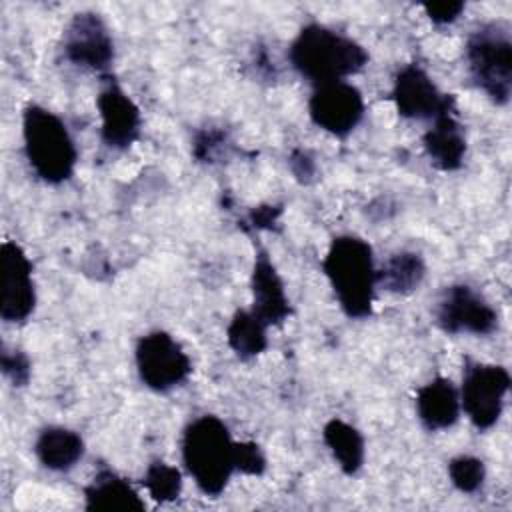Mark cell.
I'll return each instance as SVG.
<instances>
[{"label":"cell","mask_w":512,"mask_h":512,"mask_svg":"<svg viewBox=\"0 0 512 512\" xmlns=\"http://www.w3.org/2000/svg\"><path fill=\"white\" fill-rule=\"evenodd\" d=\"M426 276L424 258L418 252L402 250L392 254L380 270H376V284L392 294H410L418 290Z\"/></svg>","instance_id":"cell-19"},{"label":"cell","mask_w":512,"mask_h":512,"mask_svg":"<svg viewBox=\"0 0 512 512\" xmlns=\"http://www.w3.org/2000/svg\"><path fill=\"white\" fill-rule=\"evenodd\" d=\"M424 150L442 172H454L464 164L466 136L456 116V106L432 118V126L424 134Z\"/></svg>","instance_id":"cell-15"},{"label":"cell","mask_w":512,"mask_h":512,"mask_svg":"<svg viewBox=\"0 0 512 512\" xmlns=\"http://www.w3.org/2000/svg\"><path fill=\"white\" fill-rule=\"evenodd\" d=\"M142 486L156 502H172L182 492V474L176 466H170L164 460H154L144 472Z\"/></svg>","instance_id":"cell-22"},{"label":"cell","mask_w":512,"mask_h":512,"mask_svg":"<svg viewBox=\"0 0 512 512\" xmlns=\"http://www.w3.org/2000/svg\"><path fill=\"white\" fill-rule=\"evenodd\" d=\"M96 106L100 114V138L112 150L130 148L138 136L142 126V116L134 100L120 88L114 78H104Z\"/></svg>","instance_id":"cell-13"},{"label":"cell","mask_w":512,"mask_h":512,"mask_svg":"<svg viewBox=\"0 0 512 512\" xmlns=\"http://www.w3.org/2000/svg\"><path fill=\"white\" fill-rule=\"evenodd\" d=\"M182 462L206 496H218L234 470V440L226 424L212 414L192 420L182 432Z\"/></svg>","instance_id":"cell-3"},{"label":"cell","mask_w":512,"mask_h":512,"mask_svg":"<svg viewBox=\"0 0 512 512\" xmlns=\"http://www.w3.org/2000/svg\"><path fill=\"white\" fill-rule=\"evenodd\" d=\"M416 412L430 432L446 430L460 416V394L450 378H434L416 392Z\"/></svg>","instance_id":"cell-17"},{"label":"cell","mask_w":512,"mask_h":512,"mask_svg":"<svg viewBox=\"0 0 512 512\" xmlns=\"http://www.w3.org/2000/svg\"><path fill=\"white\" fill-rule=\"evenodd\" d=\"M86 510L94 512H142L144 500L132 484L110 468H100L84 488Z\"/></svg>","instance_id":"cell-16"},{"label":"cell","mask_w":512,"mask_h":512,"mask_svg":"<svg viewBox=\"0 0 512 512\" xmlns=\"http://www.w3.org/2000/svg\"><path fill=\"white\" fill-rule=\"evenodd\" d=\"M364 98L346 80L318 84L308 100L312 122L332 136H348L364 116Z\"/></svg>","instance_id":"cell-11"},{"label":"cell","mask_w":512,"mask_h":512,"mask_svg":"<svg viewBox=\"0 0 512 512\" xmlns=\"http://www.w3.org/2000/svg\"><path fill=\"white\" fill-rule=\"evenodd\" d=\"M62 52L74 66L104 72L114 60V38L96 12H78L62 36Z\"/></svg>","instance_id":"cell-10"},{"label":"cell","mask_w":512,"mask_h":512,"mask_svg":"<svg viewBox=\"0 0 512 512\" xmlns=\"http://www.w3.org/2000/svg\"><path fill=\"white\" fill-rule=\"evenodd\" d=\"M510 382V372L504 366L466 360L458 392L460 408L478 430H488L498 422Z\"/></svg>","instance_id":"cell-6"},{"label":"cell","mask_w":512,"mask_h":512,"mask_svg":"<svg viewBox=\"0 0 512 512\" xmlns=\"http://www.w3.org/2000/svg\"><path fill=\"white\" fill-rule=\"evenodd\" d=\"M288 166L300 184H308L316 176V160L308 150L296 148L288 158Z\"/></svg>","instance_id":"cell-28"},{"label":"cell","mask_w":512,"mask_h":512,"mask_svg":"<svg viewBox=\"0 0 512 512\" xmlns=\"http://www.w3.org/2000/svg\"><path fill=\"white\" fill-rule=\"evenodd\" d=\"M234 470L260 476L266 470V456L256 442H234Z\"/></svg>","instance_id":"cell-25"},{"label":"cell","mask_w":512,"mask_h":512,"mask_svg":"<svg viewBox=\"0 0 512 512\" xmlns=\"http://www.w3.org/2000/svg\"><path fill=\"white\" fill-rule=\"evenodd\" d=\"M322 438L344 474L354 476L362 468L366 450L364 438L358 432V428L340 418H332L324 424Z\"/></svg>","instance_id":"cell-20"},{"label":"cell","mask_w":512,"mask_h":512,"mask_svg":"<svg viewBox=\"0 0 512 512\" xmlns=\"http://www.w3.org/2000/svg\"><path fill=\"white\" fill-rule=\"evenodd\" d=\"M36 306L32 262L20 244L0 246V316L4 322H24Z\"/></svg>","instance_id":"cell-9"},{"label":"cell","mask_w":512,"mask_h":512,"mask_svg":"<svg viewBox=\"0 0 512 512\" xmlns=\"http://www.w3.org/2000/svg\"><path fill=\"white\" fill-rule=\"evenodd\" d=\"M24 154L34 174L46 184H62L72 178L78 150L66 124L40 104H28L22 112Z\"/></svg>","instance_id":"cell-4"},{"label":"cell","mask_w":512,"mask_h":512,"mask_svg":"<svg viewBox=\"0 0 512 512\" xmlns=\"http://www.w3.org/2000/svg\"><path fill=\"white\" fill-rule=\"evenodd\" d=\"M0 366L4 376L14 384V386H26L32 374V364L30 358L22 350H8L6 346L2 348L0 354Z\"/></svg>","instance_id":"cell-26"},{"label":"cell","mask_w":512,"mask_h":512,"mask_svg":"<svg viewBox=\"0 0 512 512\" xmlns=\"http://www.w3.org/2000/svg\"><path fill=\"white\" fill-rule=\"evenodd\" d=\"M436 324L446 334L488 336L498 326V312L468 284H452L436 306Z\"/></svg>","instance_id":"cell-8"},{"label":"cell","mask_w":512,"mask_h":512,"mask_svg":"<svg viewBox=\"0 0 512 512\" xmlns=\"http://www.w3.org/2000/svg\"><path fill=\"white\" fill-rule=\"evenodd\" d=\"M392 100L398 114L410 120H432L456 106V98L440 92L428 72L418 64H406L396 72Z\"/></svg>","instance_id":"cell-12"},{"label":"cell","mask_w":512,"mask_h":512,"mask_svg":"<svg viewBox=\"0 0 512 512\" xmlns=\"http://www.w3.org/2000/svg\"><path fill=\"white\" fill-rule=\"evenodd\" d=\"M266 324L252 310H236L232 316L226 338L228 346L240 360H250L268 348Z\"/></svg>","instance_id":"cell-21"},{"label":"cell","mask_w":512,"mask_h":512,"mask_svg":"<svg viewBox=\"0 0 512 512\" xmlns=\"http://www.w3.org/2000/svg\"><path fill=\"white\" fill-rule=\"evenodd\" d=\"M228 144V136L222 128H216V126H208V128H202L194 134V140H192V154L198 162H216V158L220 156V152L226 148Z\"/></svg>","instance_id":"cell-24"},{"label":"cell","mask_w":512,"mask_h":512,"mask_svg":"<svg viewBox=\"0 0 512 512\" xmlns=\"http://www.w3.org/2000/svg\"><path fill=\"white\" fill-rule=\"evenodd\" d=\"M322 270L348 318L362 320L372 314L376 268L366 240L354 234L336 236L322 260Z\"/></svg>","instance_id":"cell-2"},{"label":"cell","mask_w":512,"mask_h":512,"mask_svg":"<svg viewBox=\"0 0 512 512\" xmlns=\"http://www.w3.org/2000/svg\"><path fill=\"white\" fill-rule=\"evenodd\" d=\"M288 58L292 68L316 86L344 80L368 64V52L362 44L318 22L300 28Z\"/></svg>","instance_id":"cell-1"},{"label":"cell","mask_w":512,"mask_h":512,"mask_svg":"<svg viewBox=\"0 0 512 512\" xmlns=\"http://www.w3.org/2000/svg\"><path fill=\"white\" fill-rule=\"evenodd\" d=\"M280 216H282V206L260 204L248 212L244 226L248 230H272L278 224Z\"/></svg>","instance_id":"cell-27"},{"label":"cell","mask_w":512,"mask_h":512,"mask_svg":"<svg viewBox=\"0 0 512 512\" xmlns=\"http://www.w3.org/2000/svg\"><path fill=\"white\" fill-rule=\"evenodd\" d=\"M426 16L434 22V24H452L454 20H458V16L464 10V2H426L424 6Z\"/></svg>","instance_id":"cell-29"},{"label":"cell","mask_w":512,"mask_h":512,"mask_svg":"<svg viewBox=\"0 0 512 512\" xmlns=\"http://www.w3.org/2000/svg\"><path fill=\"white\" fill-rule=\"evenodd\" d=\"M464 58L472 82L498 106L512 94V40L508 26L490 22L478 26L466 40Z\"/></svg>","instance_id":"cell-5"},{"label":"cell","mask_w":512,"mask_h":512,"mask_svg":"<svg viewBox=\"0 0 512 512\" xmlns=\"http://www.w3.org/2000/svg\"><path fill=\"white\" fill-rule=\"evenodd\" d=\"M134 358L140 380L154 392H168L180 386L192 372L190 356L180 342L164 330L144 334L136 344Z\"/></svg>","instance_id":"cell-7"},{"label":"cell","mask_w":512,"mask_h":512,"mask_svg":"<svg viewBox=\"0 0 512 512\" xmlns=\"http://www.w3.org/2000/svg\"><path fill=\"white\" fill-rule=\"evenodd\" d=\"M252 312L266 324L278 326L292 314L284 282L266 250H258L252 268Z\"/></svg>","instance_id":"cell-14"},{"label":"cell","mask_w":512,"mask_h":512,"mask_svg":"<svg viewBox=\"0 0 512 512\" xmlns=\"http://www.w3.org/2000/svg\"><path fill=\"white\" fill-rule=\"evenodd\" d=\"M448 476L456 490H460L464 494H474L484 484L486 468L480 458L462 454L448 462Z\"/></svg>","instance_id":"cell-23"},{"label":"cell","mask_w":512,"mask_h":512,"mask_svg":"<svg viewBox=\"0 0 512 512\" xmlns=\"http://www.w3.org/2000/svg\"><path fill=\"white\" fill-rule=\"evenodd\" d=\"M34 452L40 464L54 472L74 468L84 456V440L78 432L64 426H46L40 430Z\"/></svg>","instance_id":"cell-18"}]
</instances>
